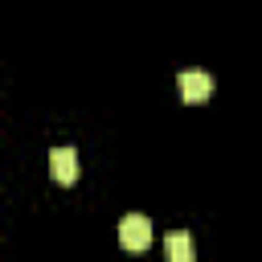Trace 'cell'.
Listing matches in <instances>:
<instances>
[{
  "label": "cell",
  "mask_w": 262,
  "mask_h": 262,
  "mask_svg": "<svg viewBox=\"0 0 262 262\" xmlns=\"http://www.w3.org/2000/svg\"><path fill=\"white\" fill-rule=\"evenodd\" d=\"M119 246L131 250V254L147 250V246H151V221H147L143 213H127V217L119 221Z\"/></svg>",
  "instance_id": "obj_1"
},
{
  "label": "cell",
  "mask_w": 262,
  "mask_h": 262,
  "mask_svg": "<svg viewBox=\"0 0 262 262\" xmlns=\"http://www.w3.org/2000/svg\"><path fill=\"white\" fill-rule=\"evenodd\" d=\"M209 94H213V78H209V74H201V70H184V74H180V98H184V102L196 106V102H205Z\"/></svg>",
  "instance_id": "obj_2"
},
{
  "label": "cell",
  "mask_w": 262,
  "mask_h": 262,
  "mask_svg": "<svg viewBox=\"0 0 262 262\" xmlns=\"http://www.w3.org/2000/svg\"><path fill=\"white\" fill-rule=\"evenodd\" d=\"M49 172L57 184H74L78 180V151L74 147H53L49 151Z\"/></svg>",
  "instance_id": "obj_3"
},
{
  "label": "cell",
  "mask_w": 262,
  "mask_h": 262,
  "mask_svg": "<svg viewBox=\"0 0 262 262\" xmlns=\"http://www.w3.org/2000/svg\"><path fill=\"white\" fill-rule=\"evenodd\" d=\"M164 254H168V262H192V237H188L184 229L168 233V242H164Z\"/></svg>",
  "instance_id": "obj_4"
}]
</instances>
